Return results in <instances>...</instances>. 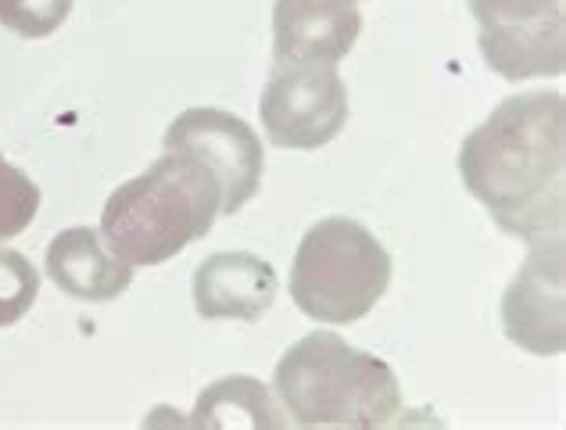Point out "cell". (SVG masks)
Listing matches in <instances>:
<instances>
[{
	"label": "cell",
	"instance_id": "cell-11",
	"mask_svg": "<svg viewBox=\"0 0 566 430\" xmlns=\"http://www.w3.org/2000/svg\"><path fill=\"white\" fill-rule=\"evenodd\" d=\"M48 276L76 302H112L133 284V265L112 255L101 230H62L48 248Z\"/></svg>",
	"mask_w": 566,
	"mask_h": 430
},
{
	"label": "cell",
	"instance_id": "cell-7",
	"mask_svg": "<svg viewBox=\"0 0 566 430\" xmlns=\"http://www.w3.org/2000/svg\"><path fill=\"white\" fill-rule=\"evenodd\" d=\"M166 151L198 158L222 190V216L241 212L262 187V140L244 118L222 108H190L166 129Z\"/></svg>",
	"mask_w": 566,
	"mask_h": 430
},
{
	"label": "cell",
	"instance_id": "cell-13",
	"mask_svg": "<svg viewBox=\"0 0 566 430\" xmlns=\"http://www.w3.org/2000/svg\"><path fill=\"white\" fill-rule=\"evenodd\" d=\"M40 294V273L19 251L0 248V326L19 323Z\"/></svg>",
	"mask_w": 566,
	"mask_h": 430
},
{
	"label": "cell",
	"instance_id": "cell-1",
	"mask_svg": "<svg viewBox=\"0 0 566 430\" xmlns=\"http://www.w3.org/2000/svg\"><path fill=\"white\" fill-rule=\"evenodd\" d=\"M459 176L505 233L531 244L559 237L566 198L563 94L505 97L459 147Z\"/></svg>",
	"mask_w": 566,
	"mask_h": 430
},
{
	"label": "cell",
	"instance_id": "cell-8",
	"mask_svg": "<svg viewBox=\"0 0 566 430\" xmlns=\"http://www.w3.org/2000/svg\"><path fill=\"white\" fill-rule=\"evenodd\" d=\"M505 337L534 355H559L563 334V241H534L524 273L513 280L502 302Z\"/></svg>",
	"mask_w": 566,
	"mask_h": 430
},
{
	"label": "cell",
	"instance_id": "cell-3",
	"mask_svg": "<svg viewBox=\"0 0 566 430\" xmlns=\"http://www.w3.org/2000/svg\"><path fill=\"white\" fill-rule=\"evenodd\" d=\"M276 398L297 427H387L401 409L395 369L345 337L316 331L283 352L273 374Z\"/></svg>",
	"mask_w": 566,
	"mask_h": 430
},
{
	"label": "cell",
	"instance_id": "cell-15",
	"mask_svg": "<svg viewBox=\"0 0 566 430\" xmlns=\"http://www.w3.org/2000/svg\"><path fill=\"white\" fill-rule=\"evenodd\" d=\"M72 0H0V25L25 40L51 36L69 19Z\"/></svg>",
	"mask_w": 566,
	"mask_h": 430
},
{
	"label": "cell",
	"instance_id": "cell-2",
	"mask_svg": "<svg viewBox=\"0 0 566 430\" xmlns=\"http://www.w3.org/2000/svg\"><path fill=\"white\" fill-rule=\"evenodd\" d=\"M222 190L198 158L166 151L115 190L101 216V241L126 265H158L216 227Z\"/></svg>",
	"mask_w": 566,
	"mask_h": 430
},
{
	"label": "cell",
	"instance_id": "cell-5",
	"mask_svg": "<svg viewBox=\"0 0 566 430\" xmlns=\"http://www.w3.org/2000/svg\"><path fill=\"white\" fill-rule=\"evenodd\" d=\"M259 112L270 144L291 147V151H316L348 123V86L334 65L276 62Z\"/></svg>",
	"mask_w": 566,
	"mask_h": 430
},
{
	"label": "cell",
	"instance_id": "cell-14",
	"mask_svg": "<svg viewBox=\"0 0 566 430\" xmlns=\"http://www.w3.org/2000/svg\"><path fill=\"white\" fill-rule=\"evenodd\" d=\"M40 209V187L0 155V241L19 237Z\"/></svg>",
	"mask_w": 566,
	"mask_h": 430
},
{
	"label": "cell",
	"instance_id": "cell-10",
	"mask_svg": "<svg viewBox=\"0 0 566 430\" xmlns=\"http://www.w3.org/2000/svg\"><path fill=\"white\" fill-rule=\"evenodd\" d=\"M276 298V270L251 251H219L193 273V308L201 319L255 323Z\"/></svg>",
	"mask_w": 566,
	"mask_h": 430
},
{
	"label": "cell",
	"instance_id": "cell-4",
	"mask_svg": "<svg viewBox=\"0 0 566 430\" xmlns=\"http://www.w3.org/2000/svg\"><path fill=\"white\" fill-rule=\"evenodd\" d=\"M391 284V255L363 222L331 216L297 244L291 298L308 319L345 326L374 313Z\"/></svg>",
	"mask_w": 566,
	"mask_h": 430
},
{
	"label": "cell",
	"instance_id": "cell-9",
	"mask_svg": "<svg viewBox=\"0 0 566 430\" xmlns=\"http://www.w3.org/2000/svg\"><path fill=\"white\" fill-rule=\"evenodd\" d=\"M363 33L359 0H276L273 54L276 62L337 65Z\"/></svg>",
	"mask_w": 566,
	"mask_h": 430
},
{
	"label": "cell",
	"instance_id": "cell-6",
	"mask_svg": "<svg viewBox=\"0 0 566 430\" xmlns=\"http://www.w3.org/2000/svg\"><path fill=\"white\" fill-rule=\"evenodd\" d=\"M481 29V54L502 80L563 76L566 19L563 0H470Z\"/></svg>",
	"mask_w": 566,
	"mask_h": 430
},
{
	"label": "cell",
	"instance_id": "cell-12",
	"mask_svg": "<svg viewBox=\"0 0 566 430\" xmlns=\"http://www.w3.org/2000/svg\"><path fill=\"white\" fill-rule=\"evenodd\" d=\"M190 427H233V423H244V427H259V430H280L287 427L283 412L276 409L273 395L265 391V384L251 380V377H227L212 384L201 398H198V409L190 412Z\"/></svg>",
	"mask_w": 566,
	"mask_h": 430
}]
</instances>
